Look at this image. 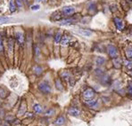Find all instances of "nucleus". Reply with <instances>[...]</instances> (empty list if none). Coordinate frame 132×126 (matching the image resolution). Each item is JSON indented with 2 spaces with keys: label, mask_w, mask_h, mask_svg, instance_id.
<instances>
[{
  "label": "nucleus",
  "mask_w": 132,
  "mask_h": 126,
  "mask_svg": "<svg viewBox=\"0 0 132 126\" xmlns=\"http://www.w3.org/2000/svg\"><path fill=\"white\" fill-rule=\"evenodd\" d=\"M106 51H107V53L111 59L116 58L119 55V51H118L117 47L113 44H108L106 47Z\"/></svg>",
  "instance_id": "1"
},
{
  "label": "nucleus",
  "mask_w": 132,
  "mask_h": 126,
  "mask_svg": "<svg viewBox=\"0 0 132 126\" xmlns=\"http://www.w3.org/2000/svg\"><path fill=\"white\" fill-rule=\"evenodd\" d=\"M38 90L41 91L42 93L44 94H49L52 91V88H51V86L50 84H48L47 82L46 81H43V82L39 83V84H38Z\"/></svg>",
  "instance_id": "2"
},
{
  "label": "nucleus",
  "mask_w": 132,
  "mask_h": 126,
  "mask_svg": "<svg viewBox=\"0 0 132 126\" xmlns=\"http://www.w3.org/2000/svg\"><path fill=\"white\" fill-rule=\"evenodd\" d=\"M113 23H114V26L117 30L122 31L124 30V21L121 18L114 17L113 18Z\"/></svg>",
  "instance_id": "3"
},
{
  "label": "nucleus",
  "mask_w": 132,
  "mask_h": 126,
  "mask_svg": "<svg viewBox=\"0 0 132 126\" xmlns=\"http://www.w3.org/2000/svg\"><path fill=\"white\" fill-rule=\"evenodd\" d=\"M99 78H100V83L103 85H104V86H109V85L111 84V80L108 75L104 74L101 76H99Z\"/></svg>",
  "instance_id": "4"
},
{
  "label": "nucleus",
  "mask_w": 132,
  "mask_h": 126,
  "mask_svg": "<svg viewBox=\"0 0 132 126\" xmlns=\"http://www.w3.org/2000/svg\"><path fill=\"white\" fill-rule=\"evenodd\" d=\"M95 91L92 88H87L85 91H83V97L85 98V100H89V99H93L95 97Z\"/></svg>",
  "instance_id": "5"
},
{
  "label": "nucleus",
  "mask_w": 132,
  "mask_h": 126,
  "mask_svg": "<svg viewBox=\"0 0 132 126\" xmlns=\"http://www.w3.org/2000/svg\"><path fill=\"white\" fill-rule=\"evenodd\" d=\"M63 13L66 16H70V15L73 14L74 12H75V8H74L73 6H64L63 8Z\"/></svg>",
  "instance_id": "6"
},
{
  "label": "nucleus",
  "mask_w": 132,
  "mask_h": 126,
  "mask_svg": "<svg viewBox=\"0 0 132 126\" xmlns=\"http://www.w3.org/2000/svg\"><path fill=\"white\" fill-rule=\"evenodd\" d=\"M132 5V0H121L120 6L123 8L124 11H129Z\"/></svg>",
  "instance_id": "7"
},
{
  "label": "nucleus",
  "mask_w": 132,
  "mask_h": 126,
  "mask_svg": "<svg viewBox=\"0 0 132 126\" xmlns=\"http://www.w3.org/2000/svg\"><path fill=\"white\" fill-rule=\"evenodd\" d=\"M76 22V20L73 19V18H70V19H65V20H63V21H60V25L62 26H67V25H71Z\"/></svg>",
  "instance_id": "8"
},
{
  "label": "nucleus",
  "mask_w": 132,
  "mask_h": 126,
  "mask_svg": "<svg viewBox=\"0 0 132 126\" xmlns=\"http://www.w3.org/2000/svg\"><path fill=\"white\" fill-rule=\"evenodd\" d=\"M68 113L71 116H79L80 114V110L79 108H70L68 110Z\"/></svg>",
  "instance_id": "9"
},
{
  "label": "nucleus",
  "mask_w": 132,
  "mask_h": 126,
  "mask_svg": "<svg viewBox=\"0 0 132 126\" xmlns=\"http://www.w3.org/2000/svg\"><path fill=\"white\" fill-rule=\"evenodd\" d=\"M112 60V64H113V67L115 68H120L121 66H122V60L119 58V57H116V58H113Z\"/></svg>",
  "instance_id": "10"
},
{
  "label": "nucleus",
  "mask_w": 132,
  "mask_h": 126,
  "mask_svg": "<svg viewBox=\"0 0 132 126\" xmlns=\"http://www.w3.org/2000/svg\"><path fill=\"white\" fill-rule=\"evenodd\" d=\"M64 123H65V117L63 115H60V116H58V117L56 118L54 123L56 126H62L64 124Z\"/></svg>",
  "instance_id": "11"
},
{
  "label": "nucleus",
  "mask_w": 132,
  "mask_h": 126,
  "mask_svg": "<svg viewBox=\"0 0 132 126\" xmlns=\"http://www.w3.org/2000/svg\"><path fill=\"white\" fill-rule=\"evenodd\" d=\"M85 104L89 108H95L97 105V100L95 99H89V100H85Z\"/></svg>",
  "instance_id": "12"
},
{
  "label": "nucleus",
  "mask_w": 132,
  "mask_h": 126,
  "mask_svg": "<svg viewBox=\"0 0 132 126\" xmlns=\"http://www.w3.org/2000/svg\"><path fill=\"white\" fill-rule=\"evenodd\" d=\"M60 76H61V77H62V79L65 80V81H70L71 78H70V74L69 71H63V72H61V74H60Z\"/></svg>",
  "instance_id": "13"
},
{
  "label": "nucleus",
  "mask_w": 132,
  "mask_h": 126,
  "mask_svg": "<svg viewBox=\"0 0 132 126\" xmlns=\"http://www.w3.org/2000/svg\"><path fill=\"white\" fill-rule=\"evenodd\" d=\"M78 32H79L80 35L84 36H90L93 34L92 31H90V30H86V29H79Z\"/></svg>",
  "instance_id": "14"
},
{
  "label": "nucleus",
  "mask_w": 132,
  "mask_h": 126,
  "mask_svg": "<svg viewBox=\"0 0 132 126\" xmlns=\"http://www.w3.org/2000/svg\"><path fill=\"white\" fill-rule=\"evenodd\" d=\"M105 61L106 60H105V59H104V57H97V58H96V60H95L97 66H98V67H101V66L104 65Z\"/></svg>",
  "instance_id": "15"
},
{
  "label": "nucleus",
  "mask_w": 132,
  "mask_h": 126,
  "mask_svg": "<svg viewBox=\"0 0 132 126\" xmlns=\"http://www.w3.org/2000/svg\"><path fill=\"white\" fill-rule=\"evenodd\" d=\"M33 110L36 114H40L43 111V108H42V106L39 105V104H35L33 106Z\"/></svg>",
  "instance_id": "16"
},
{
  "label": "nucleus",
  "mask_w": 132,
  "mask_h": 126,
  "mask_svg": "<svg viewBox=\"0 0 132 126\" xmlns=\"http://www.w3.org/2000/svg\"><path fill=\"white\" fill-rule=\"evenodd\" d=\"M33 72H34V74H35L36 76H40L42 74V72H43V69L39 66H35V67H33Z\"/></svg>",
  "instance_id": "17"
},
{
  "label": "nucleus",
  "mask_w": 132,
  "mask_h": 126,
  "mask_svg": "<svg viewBox=\"0 0 132 126\" xmlns=\"http://www.w3.org/2000/svg\"><path fill=\"white\" fill-rule=\"evenodd\" d=\"M60 43L62 45H67L70 43V37H68V36H63Z\"/></svg>",
  "instance_id": "18"
},
{
  "label": "nucleus",
  "mask_w": 132,
  "mask_h": 126,
  "mask_svg": "<svg viewBox=\"0 0 132 126\" xmlns=\"http://www.w3.org/2000/svg\"><path fill=\"white\" fill-rule=\"evenodd\" d=\"M125 54H126L127 59L132 60V47H128V48H126Z\"/></svg>",
  "instance_id": "19"
},
{
  "label": "nucleus",
  "mask_w": 132,
  "mask_h": 126,
  "mask_svg": "<svg viewBox=\"0 0 132 126\" xmlns=\"http://www.w3.org/2000/svg\"><path fill=\"white\" fill-rule=\"evenodd\" d=\"M123 64L128 69H130V68H132V60H129L126 58L123 60Z\"/></svg>",
  "instance_id": "20"
},
{
  "label": "nucleus",
  "mask_w": 132,
  "mask_h": 126,
  "mask_svg": "<svg viewBox=\"0 0 132 126\" xmlns=\"http://www.w3.org/2000/svg\"><path fill=\"white\" fill-rule=\"evenodd\" d=\"M9 9H10V12H15V10H16V4L14 3V0H10V2H9Z\"/></svg>",
  "instance_id": "21"
},
{
  "label": "nucleus",
  "mask_w": 132,
  "mask_h": 126,
  "mask_svg": "<svg viewBox=\"0 0 132 126\" xmlns=\"http://www.w3.org/2000/svg\"><path fill=\"white\" fill-rule=\"evenodd\" d=\"M56 87L57 90H59V91H63V84L60 79L56 80Z\"/></svg>",
  "instance_id": "22"
},
{
  "label": "nucleus",
  "mask_w": 132,
  "mask_h": 126,
  "mask_svg": "<svg viewBox=\"0 0 132 126\" xmlns=\"http://www.w3.org/2000/svg\"><path fill=\"white\" fill-rule=\"evenodd\" d=\"M127 94L129 95L130 97H132V82L129 81L128 83V85H127Z\"/></svg>",
  "instance_id": "23"
},
{
  "label": "nucleus",
  "mask_w": 132,
  "mask_h": 126,
  "mask_svg": "<svg viewBox=\"0 0 132 126\" xmlns=\"http://www.w3.org/2000/svg\"><path fill=\"white\" fill-rule=\"evenodd\" d=\"M61 39H62V34H61V32H57L55 36V43H56V44L60 43Z\"/></svg>",
  "instance_id": "24"
},
{
  "label": "nucleus",
  "mask_w": 132,
  "mask_h": 126,
  "mask_svg": "<svg viewBox=\"0 0 132 126\" xmlns=\"http://www.w3.org/2000/svg\"><path fill=\"white\" fill-rule=\"evenodd\" d=\"M95 74H96V75H97V76L99 77V76H101L102 75H104V71L102 68L97 67V68H96V69H95Z\"/></svg>",
  "instance_id": "25"
},
{
  "label": "nucleus",
  "mask_w": 132,
  "mask_h": 126,
  "mask_svg": "<svg viewBox=\"0 0 132 126\" xmlns=\"http://www.w3.org/2000/svg\"><path fill=\"white\" fill-rule=\"evenodd\" d=\"M16 39L20 44H22L23 43V36H22V34L21 33H16Z\"/></svg>",
  "instance_id": "26"
},
{
  "label": "nucleus",
  "mask_w": 132,
  "mask_h": 126,
  "mask_svg": "<svg viewBox=\"0 0 132 126\" xmlns=\"http://www.w3.org/2000/svg\"><path fill=\"white\" fill-rule=\"evenodd\" d=\"M55 109L54 108H50V109H47V111L45 112V115L46 116H51V115H53L55 114Z\"/></svg>",
  "instance_id": "27"
},
{
  "label": "nucleus",
  "mask_w": 132,
  "mask_h": 126,
  "mask_svg": "<svg viewBox=\"0 0 132 126\" xmlns=\"http://www.w3.org/2000/svg\"><path fill=\"white\" fill-rule=\"evenodd\" d=\"M110 11H111V12H115L118 11V5H116V4H112V5H111L110 6Z\"/></svg>",
  "instance_id": "28"
},
{
  "label": "nucleus",
  "mask_w": 132,
  "mask_h": 126,
  "mask_svg": "<svg viewBox=\"0 0 132 126\" xmlns=\"http://www.w3.org/2000/svg\"><path fill=\"white\" fill-rule=\"evenodd\" d=\"M97 10V6H96V4L94 3H91L89 6H88V11L90 12H96Z\"/></svg>",
  "instance_id": "29"
},
{
  "label": "nucleus",
  "mask_w": 132,
  "mask_h": 126,
  "mask_svg": "<svg viewBox=\"0 0 132 126\" xmlns=\"http://www.w3.org/2000/svg\"><path fill=\"white\" fill-rule=\"evenodd\" d=\"M10 21L9 18H6V17H0V25L1 24H4V23H6Z\"/></svg>",
  "instance_id": "30"
},
{
  "label": "nucleus",
  "mask_w": 132,
  "mask_h": 126,
  "mask_svg": "<svg viewBox=\"0 0 132 126\" xmlns=\"http://www.w3.org/2000/svg\"><path fill=\"white\" fill-rule=\"evenodd\" d=\"M39 8H40V6H38V5L31 6V10H32V11H38V10H39Z\"/></svg>",
  "instance_id": "31"
},
{
  "label": "nucleus",
  "mask_w": 132,
  "mask_h": 126,
  "mask_svg": "<svg viewBox=\"0 0 132 126\" xmlns=\"http://www.w3.org/2000/svg\"><path fill=\"white\" fill-rule=\"evenodd\" d=\"M16 4H17V6L19 8H21V6H22V4H21V0H16Z\"/></svg>",
  "instance_id": "32"
},
{
  "label": "nucleus",
  "mask_w": 132,
  "mask_h": 126,
  "mask_svg": "<svg viewBox=\"0 0 132 126\" xmlns=\"http://www.w3.org/2000/svg\"><path fill=\"white\" fill-rule=\"evenodd\" d=\"M3 51H4L3 43H2V40L0 39V53H3Z\"/></svg>",
  "instance_id": "33"
},
{
  "label": "nucleus",
  "mask_w": 132,
  "mask_h": 126,
  "mask_svg": "<svg viewBox=\"0 0 132 126\" xmlns=\"http://www.w3.org/2000/svg\"><path fill=\"white\" fill-rule=\"evenodd\" d=\"M129 76H131V77H132V68H130V69H129Z\"/></svg>",
  "instance_id": "34"
},
{
  "label": "nucleus",
  "mask_w": 132,
  "mask_h": 126,
  "mask_svg": "<svg viewBox=\"0 0 132 126\" xmlns=\"http://www.w3.org/2000/svg\"><path fill=\"white\" fill-rule=\"evenodd\" d=\"M38 1H42V0H38Z\"/></svg>",
  "instance_id": "35"
}]
</instances>
